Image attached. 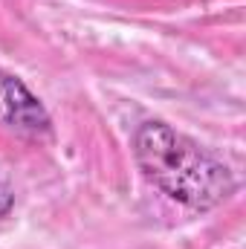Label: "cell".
<instances>
[{
    "label": "cell",
    "instance_id": "obj_1",
    "mask_svg": "<svg viewBox=\"0 0 246 249\" xmlns=\"http://www.w3.org/2000/svg\"><path fill=\"white\" fill-rule=\"evenodd\" d=\"M133 160L148 183L194 212H209L235 194L232 171L165 122H142L133 133Z\"/></svg>",
    "mask_w": 246,
    "mask_h": 249
},
{
    "label": "cell",
    "instance_id": "obj_2",
    "mask_svg": "<svg viewBox=\"0 0 246 249\" xmlns=\"http://www.w3.org/2000/svg\"><path fill=\"white\" fill-rule=\"evenodd\" d=\"M0 127L20 136H47L53 130L50 113L41 99L12 72L0 67Z\"/></svg>",
    "mask_w": 246,
    "mask_h": 249
},
{
    "label": "cell",
    "instance_id": "obj_3",
    "mask_svg": "<svg viewBox=\"0 0 246 249\" xmlns=\"http://www.w3.org/2000/svg\"><path fill=\"white\" fill-rule=\"evenodd\" d=\"M12 206H15V194H12V188L6 186V183H0V220L12 212Z\"/></svg>",
    "mask_w": 246,
    "mask_h": 249
}]
</instances>
